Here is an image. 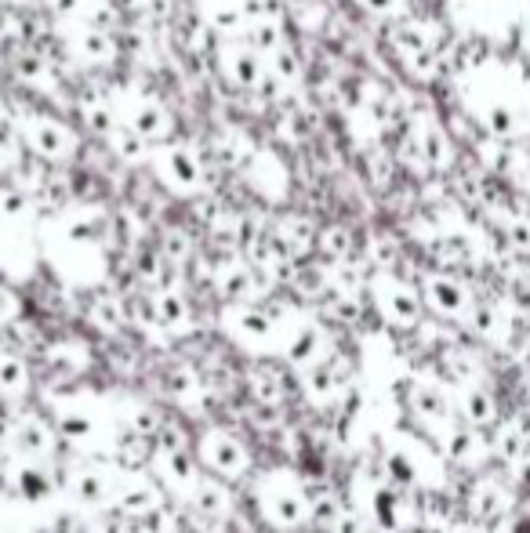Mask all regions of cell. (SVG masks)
<instances>
[{
  "mask_svg": "<svg viewBox=\"0 0 530 533\" xmlns=\"http://www.w3.org/2000/svg\"><path fill=\"white\" fill-rule=\"evenodd\" d=\"M360 4L374 15H400L403 11V0H360Z\"/></svg>",
  "mask_w": 530,
  "mask_h": 533,
  "instance_id": "7402d4cb",
  "label": "cell"
},
{
  "mask_svg": "<svg viewBox=\"0 0 530 533\" xmlns=\"http://www.w3.org/2000/svg\"><path fill=\"white\" fill-rule=\"evenodd\" d=\"M462 414L472 428H483L491 425L494 417H498V407H494V396L487 388H465L462 392Z\"/></svg>",
  "mask_w": 530,
  "mask_h": 533,
  "instance_id": "5b68a950",
  "label": "cell"
},
{
  "mask_svg": "<svg viewBox=\"0 0 530 533\" xmlns=\"http://www.w3.org/2000/svg\"><path fill=\"white\" fill-rule=\"evenodd\" d=\"M414 410H418V417L429 421V425H443V421L451 417L447 396H443L440 388H414Z\"/></svg>",
  "mask_w": 530,
  "mask_h": 533,
  "instance_id": "ba28073f",
  "label": "cell"
},
{
  "mask_svg": "<svg viewBox=\"0 0 530 533\" xmlns=\"http://www.w3.org/2000/svg\"><path fill=\"white\" fill-rule=\"evenodd\" d=\"M465 320H469V327L476 330L480 338H491V341L505 338V330H509V320H505V312H501L498 305H472Z\"/></svg>",
  "mask_w": 530,
  "mask_h": 533,
  "instance_id": "52a82bcc",
  "label": "cell"
},
{
  "mask_svg": "<svg viewBox=\"0 0 530 533\" xmlns=\"http://www.w3.org/2000/svg\"><path fill=\"white\" fill-rule=\"evenodd\" d=\"M374 291H378V305H382L385 320L389 323H396V327H414V323L422 320L425 301L418 298L407 283L393 280V276H382Z\"/></svg>",
  "mask_w": 530,
  "mask_h": 533,
  "instance_id": "3957f363",
  "label": "cell"
},
{
  "mask_svg": "<svg viewBox=\"0 0 530 533\" xmlns=\"http://www.w3.org/2000/svg\"><path fill=\"white\" fill-rule=\"evenodd\" d=\"M26 385H30V370H26V359L0 356V392H4V396H19Z\"/></svg>",
  "mask_w": 530,
  "mask_h": 533,
  "instance_id": "8fae6325",
  "label": "cell"
},
{
  "mask_svg": "<svg viewBox=\"0 0 530 533\" xmlns=\"http://www.w3.org/2000/svg\"><path fill=\"white\" fill-rule=\"evenodd\" d=\"M207 465H215L218 472L236 475L240 468L247 465L244 446L236 443V439H229V436H207Z\"/></svg>",
  "mask_w": 530,
  "mask_h": 533,
  "instance_id": "277c9868",
  "label": "cell"
},
{
  "mask_svg": "<svg viewBox=\"0 0 530 533\" xmlns=\"http://www.w3.org/2000/svg\"><path fill=\"white\" fill-rule=\"evenodd\" d=\"M160 320L178 327V323L186 320V301L178 298V294H164V298H160Z\"/></svg>",
  "mask_w": 530,
  "mask_h": 533,
  "instance_id": "e0dca14e",
  "label": "cell"
},
{
  "mask_svg": "<svg viewBox=\"0 0 530 533\" xmlns=\"http://www.w3.org/2000/svg\"><path fill=\"white\" fill-rule=\"evenodd\" d=\"M15 443H19V450H26V454H44V450H48V428L40 425L37 417L19 421V425H15Z\"/></svg>",
  "mask_w": 530,
  "mask_h": 533,
  "instance_id": "4fadbf2b",
  "label": "cell"
},
{
  "mask_svg": "<svg viewBox=\"0 0 530 533\" xmlns=\"http://www.w3.org/2000/svg\"><path fill=\"white\" fill-rule=\"evenodd\" d=\"M422 301L443 320H465L472 309V294L451 272H429L422 283Z\"/></svg>",
  "mask_w": 530,
  "mask_h": 533,
  "instance_id": "6da1fadb",
  "label": "cell"
},
{
  "mask_svg": "<svg viewBox=\"0 0 530 533\" xmlns=\"http://www.w3.org/2000/svg\"><path fill=\"white\" fill-rule=\"evenodd\" d=\"M226 62H233L226 69L229 77H233V84H240V88H255L258 77H262V62L251 51H233V55H226Z\"/></svg>",
  "mask_w": 530,
  "mask_h": 533,
  "instance_id": "30bf717a",
  "label": "cell"
},
{
  "mask_svg": "<svg viewBox=\"0 0 530 533\" xmlns=\"http://www.w3.org/2000/svg\"><path fill=\"white\" fill-rule=\"evenodd\" d=\"M483 450L487 446L480 443V436H476V428H454L451 436H447V457L451 461H458V465H476L483 457Z\"/></svg>",
  "mask_w": 530,
  "mask_h": 533,
  "instance_id": "8992f818",
  "label": "cell"
},
{
  "mask_svg": "<svg viewBox=\"0 0 530 533\" xmlns=\"http://www.w3.org/2000/svg\"><path fill=\"white\" fill-rule=\"evenodd\" d=\"M19 486H22V494L26 497H44V494H51V483H48V475H40V472H33V468H26V472H19Z\"/></svg>",
  "mask_w": 530,
  "mask_h": 533,
  "instance_id": "2e32d148",
  "label": "cell"
},
{
  "mask_svg": "<svg viewBox=\"0 0 530 533\" xmlns=\"http://www.w3.org/2000/svg\"><path fill=\"white\" fill-rule=\"evenodd\" d=\"M80 497H84V501H102V497L109 494V486H106V479H102V475H80Z\"/></svg>",
  "mask_w": 530,
  "mask_h": 533,
  "instance_id": "ac0fdd59",
  "label": "cell"
},
{
  "mask_svg": "<svg viewBox=\"0 0 530 533\" xmlns=\"http://www.w3.org/2000/svg\"><path fill=\"white\" fill-rule=\"evenodd\" d=\"M22 211H26V196L15 193V189H4V193H0V214H4V218H19Z\"/></svg>",
  "mask_w": 530,
  "mask_h": 533,
  "instance_id": "44dd1931",
  "label": "cell"
},
{
  "mask_svg": "<svg viewBox=\"0 0 530 533\" xmlns=\"http://www.w3.org/2000/svg\"><path fill=\"white\" fill-rule=\"evenodd\" d=\"M131 131L142 138H160L167 131L164 109L153 106V102H142V106L135 109V117H131Z\"/></svg>",
  "mask_w": 530,
  "mask_h": 533,
  "instance_id": "7c38bea8",
  "label": "cell"
},
{
  "mask_svg": "<svg viewBox=\"0 0 530 533\" xmlns=\"http://www.w3.org/2000/svg\"><path fill=\"white\" fill-rule=\"evenodd\" d=\"M164 160H167V175H175V178H171V182H175V189H197L200 167L193 164V156L182 153V149H167Z\"/></svg>",
  "mask_w": 530,
  "mask_h": 533,
  "instance_id": "9c48e42d",
  "label": "cell"
},
{
  "mask_svg": "<svg viewBox=\"0 0 530 533\" xmlns=\"http://www.w3.org/2000/svg\"><path fill=\"white\" fill-rule=\"evenodd\" d=\"M501 233H505V243L512 251L530 254V214H509L501 222Z\"/></svg>",
  "mask_w": 530,
  "mask_h": 533,
  "instance_id": "5bb4252c",
  "label": "cell"
},
{
  "mask_svg": "<svg viewBox=\"0 0 530 533\" xmlns=\"http://www.w3.org/2000/svg\"><path fill=\"white\" fill-rule=\"evenodd\" d=\"M494 504H498V486H494V483H483V486H480V494L472 497V512L491 515V512H494Z\"/></svg>",
  "mask_w": 530,
  "mask_h": 533,
  "instance_id": "ffe728a7",
  "label": "cell"
},
{
  "mask_svg": "<svg viewBox=\"0 0 530 533\" xmlns=\"http://www.w3.org/2000/svg\"><path fill=\"white\" fill-rule=\"evenodd\" d=\"M15 312H19V301H15V294H11L8 287H0V323H8Z\"/></svg>",
  "mask_w": 530,
  "mask_h": 533,
  "instance_id": "603a6c76",
  "label": "cell"
},
{
  "mask_svg": "<svg viewBox=\"0 0 530 533\" xmlns=\"http://www.w3.org/2000/svg\"><path fill=\"white\" fill-rule=\"evenodd\" d=\"M509 301L520 312H530V272H523V276H516L509 283Z\"/></svg>",
  "mask_w": 530,
  "mask_h": 533,
  "instance_id": "d6986e66",
  "label": "cell"
},
{
  "mask_svg": "<svg viewBox=\"0 0 530 533\" xmlns=\"http://www.w3.org/2000/svg\"><path fill=\"white\" fill-rule=\"evenodd\" d=\"M197 504H200V512H207V515H222V512H226V494H222L218 486H211V483H200V490H197Z\"/></svg>",
  "mask_w": 530,
  "mask_h": 533,
  "instance_id": "9a60e30c",
  "label": "cell"
},
{
  "mask_svg": "<svg viewBox=\"0 0 530 533\" xmlns=\"http://www.w3.org/2000/svg\"><path fill=\"white\" fill-rule=\"evenodd\" d=\"M19 131L33 146V153L48 156V160L73 156V149H77V135H73L66 124H59V120H51V117H22Z\"/></svg>",
  "mask_w": 530,
  "mask_h": 533,
  "instance_id": "7a4b0ae2",
  "label": "cell"
}]
</instances>
